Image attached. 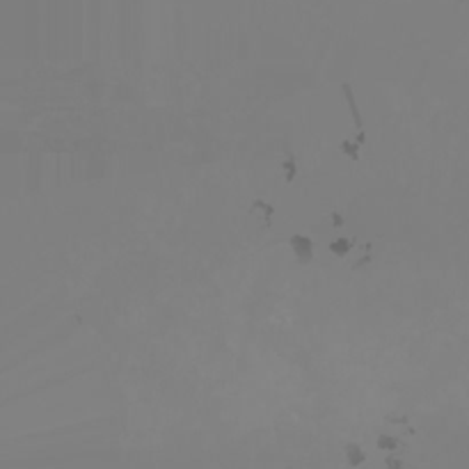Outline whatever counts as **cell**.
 Instances as JSON below:
<instances>
[{
	"mask_svg": "<svg viewBox=\"0 0 469 469\" xmlns=\"http://www.w3.org/2000/svg\"><path fill=\"white\" fill-rule=\"evenodd\" d=\"M378 446H380V449H387V451H394V449H398V439L391 437V435H380V437H378Z\"/></svg>",
	"mask_w": 469,
	"mask_h": 469,
	"instance_id": "7",
	"label": "cell"
},
{
	"mask_svg": "<svg viewBox=\"0 0 469 469\" xmlns=\"http://www.w3.org/2000/svg\"><path fill=\"white\" fill-rule=\"evenodd\" d=\"M387 467H389V469H400V463L396 460V458H389V460H387Z\"/></svg>",
	"mask_w": 469,
	"mask_h": 469,
	"instance_id": "9",
	"label": "cell"
},
{
	"mask_svg": "<svg viewBox=\"0 0 469 469\" xmlns=\"http://www.w3.org/2000/svg\"><path fill=\"white\" fill-rule=\"evenodd\" d=\"M352 245H355L352 238L339 236V238H334V240H330V252L334 254V257H346V254H351L352 252Z\"/></svg>",
	"mask_w": 469,
	"mask_h": 469,
	"instance_id": "3",
	"label": "cell"
},
{
	"mask_svg": "<svg viewBox=\"0 0 469 469\" xmlns=\"http://www.w3.org/2000/svg\"><path fill=\"white\" fill-rule=\"evenodd\" d=\"M288 245H291L295 259L300 263H309L313 259L316 245H313V240L309 236H305V234H293V236L288 238Z\"/></svg>",
	"mask_w": 469,
	"mask_h": 469,
	"instance_id": "1",
	"label": "cell"
},
{
	"mask_svg": "<svg viewBox=\"0 0 469 469\" xmlns=\"http://www.w3.org/2000/svg\"><path fill=\"white\" fill-rule=\"evenodd\" d=\"M281 169H284V179H286V181H293L295 174H298V163H295V158H286V160L281 163Z\"/></svg>",
	"mask_w": 469,
	"mask_h": 469,
	"instance_id": "5",
	"label": "cell"
},
{
	"mask_svg": "<svg viewBox=\"0 0 469 469\" xmlns=\"http://www.w3.org/2000/svg\"><path fill=\"white\" fill-rule=\"evenodd\" d=\"M341 154L344 156H348L351 160H359V149H362V144L357 142V140H341Z\"/></svg>",
	"mask_w": 469,
	"mask_h": 469,
	"instance_id": "4",
	"label": "cell"
},
{
	"mask_svg": "<svg viewBox=\"0 0 469 469\" xmlns=\"http://www.w3.org/2000/svg\"><path fill=\"white\" fill-rule=\"evenodd\" d=\"M330 222H332V227H337V229H339V227H344V215L334 211V213L330 215Z\"/></svg>",
	"mask_w": 469,
	"mask_h": 469,
	"instance_id": "8",
	"label": "cell"
},
{
	"mask_svg": "<svg viewBox=\"0 0 469 469\" xmlns=\"http://www.w3.org/2000/svg\"><path fill=\"white\" fill-rule=\"evenodd\" d=\"M357 142H359V144H364V142H366V133H364V128H362V131H357Z\"/></svg>",
	"mask_w": 469,
	"mask_h": 469,
	"instance_id": "10",
	"label": "cell"
},
{
	"mask_svg": "<svg viewBox=\"0 0 469 469\" xmlns=\"http://www.w3.org/2000/svg\"><path fill=\"white\" fill-rule=\"evenodd\" d=\"M341 92H344V99H346V103H348V110H351V115H352L355 128H357V131H362V128H364V121H362V113H359V108H357V101H355V94H352V87L348 85V82H341Z\"/></svg>",
	"mask_w": 469,
	"mask_h": 469,
	"instance_id": "2",
	"label": "cell"
},
{
	"mask_svg": "<svg viewBox=\"0 0 469 469\" xmlns=\"http://www.w3.org/2000/svg\"><path fill=\"white\" fill-rule=\"evenodd\" d=\"M346 456H348V463L351 465H359V463H364V453H362V449L359 446H355V444H351L348 449H346Z\"/></svg>",
	"mask_w": 469,
	"mask_h": 469,
	"instance_id": "6",
	"label": "cell"
}]
</instances>
